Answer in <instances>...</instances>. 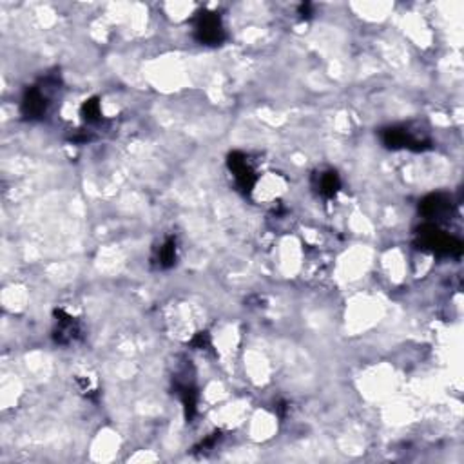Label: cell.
Listing matches in <instances>:
<instances>
[{
	"instance_id": "1",
	"label": "cell",
	"mask_w": 464,
	"mask_h": 464,
	"mask_svg": "<svg viewBox=\"0 0 464 464\" xmlns=\"http://www.w3.org/2000/svg\"><path fill=\"white\" fill-rule=\"evenodd\" d=\"M417 243H419L421 248H426V250H432L436 254H460L463 250V243L455 238L444 234L443 231L436 227V225H424V227L419 228L417 232Z\"/></svg>"
},
{
	"instance_id": "2",
	"label": "cell",
	"mask_w": 464,
	"mask_h": 464,
	"mask_svg": "<svg viewBox=\"0 0 464 464\" xmlns=\"http://www.w3.org/2000/svg\"><path fill=\"white\" fill-rule=\"evenodd\" d=\"M194 35L198 42L205 45H218L223 42L225 31L218 13L204 11L198 15L194 24Z\"/></svg>"
},
{
	"instance_id": "3",
	"label": "cell",
	"mask_w": 464,
	"mask_h": 464,
	"mask_svg": "<svg viewBox=\"0 0 464 464\" xmlns=\"http://www.w3.org/2000/svg\"><path fill=\"white\" fill-rule=\"evenodd\" d=\"M228 169L234 175V179H236V184L240 185L241 191H253L258 182V176L254 172V169L250 167V163H248L247 156L243 153H232L228 156Z\"/></svg>"
},
{
	"instance_id": "4",
	"label": "cell",
	"mask_w": 464,
	"mask_h": 464,
	"mask_svg": "<svg viewBox=\"0 0 464 464\" xmlns=\"http://www.w3.org/2000/svg\"><path fill=\"white\" fill-rule=\"evenodd\" d=\"M48 96H45V89L35 86L26 89L24 98H22L21 111L22 116L26 120H40L45 113H48Z\"/></svg>"
},
{
	"instance_id": "5",
	"label": "cell",
	"mask_w": 464,
	"mask_h": 464,
	"mask_svg": "<svg viewBox=\"0 0 464 464\" xmlns=\"http://www.w3.org/2000/svg\"><path fill=\"white\" fill-rule=\"evenodd\" d=\"M383 143L388 147V149H401V147H407V149H414V151H423V149H426L428 145V142H423V140L411 136L410 131L404 129V127H390V129H385Z\"/></svg>"
},
{
	"instance_id": "6",
	"label": "cell",
	"mask_w": 464,
	"mask_h": 464,
	"mask_svg": "<svg viewBox=\"0 0 464 464\" xmlns=\"http://www.w3.org/2000/svg\"><path fill=\"white\" fill-rule=\"evenodd\" d=\"M55 341L60 343V345H67V343H73L80 338V325L74 318H71L70 314H65L64 310H57L55 312Z\"/></svg>"
},
{
	"instance_id": "7",
	"label": "cell",
	"mask_w": 464,
	"mask_h": 464,
	"mask_svg": "<svg viewBox=\"0 0 464 464\" xmlns=\"http://www.w3.org/2000/svg\"><path fill=\"white\" fill-rule=\"evenodd\" d=\"M419 209L426 218H439L450 211V200L444 194H430L421 201Z\"/></svg>"
},
{
	"instance_id": "8",
	"label": "cell",
	"mask_w": 464,
	"mask_h": 464,
	"mask_svg": "<svg viewBox=\"0 0 464 464\" xmlns=\"http://www.w3.org/2000/svg\"><path fill=\"white\" fill-rule=\"evenodd\" d=\"M316 189L325 198H334L339 189H341V179H339L338 172L325 171L316 175Z\"/></svg>"
},
{
	"instance_id": "9",
	"label": "cell",
	"mask_w": 464,
	"mask_h": 464,
	"mask_svg": "<svg viewBox=\"0 0 464 464\" xmlns=\"http://www.w3.org/2000/svg\"><path fill=\"white\" fill-rule=\"evenodd\" d=\"M156 265L160 269H169L176 263V240L175 238H167L165 243L158 248V254L155 258Z\"/></svg>"
},
{
	"instance_id": "10",
	"label": "cell",
	"mask_w": 464,
	"mask_h": 464,
	"mask_svg": "<svg viewBox=\"0 0 464 464\" xmlns=\"http://www.w3.org/2000/svg\"><path fill=\"white\" fill-rule=\"evenodd\" d=\"M82 116L86 120L87 123H94L98 120H102V109H100V102H98V98H91L87 100L84 106H82Z\"/></svg>"
},
{
	"instance_id": "11",
	"label": "cell",
	"mask_w": 464,
	"mask_h": 464,
	"mask_svg": "<svg viewBox=\"0 0 464 464\" xmlns=\"http://www.w3.org/2000/svg\"><path fill=\"white\" fill-rule=\"evenodd\" d=\"M207 345H209V334H205V332L196 336L194 341H192V346H196V348H205Z\"/></svg>"
},
{
	"instance_id": "12",
	"label": "cell",
	"mask_w": 464,
	"mask_h": 464,
	"mask_svg": "<svg viewBox=\"0 0 464 464\" xmlns=\"http://www.w3.org/2000/svg\"><path fill=\"white\" fill-rule=\"evenodd\" d=\"M310 11V4H303L302 8H299V15H309Z\"/></svg>"
}]
</instances>
